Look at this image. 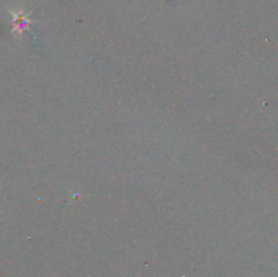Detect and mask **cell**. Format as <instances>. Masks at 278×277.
Returning a JSON list of instances; mask_svg holds the SVG:
<instances>
[{
    "mask_svg": "<svg viewBox=\"0 0 278 277\" xmlns=\"http://www.w3.org/2000/svg\"><path fill=\"white\" fill-rule=\"evenodd\" d=\"M29 26V19L27 17H23L22 14H15L14 15V32L21 36L23 30Z\"/></svg>",
    "mask_w": 278,
    "mask_h": 277,
    "instance_id": "1",
    "label": "cell"
}]
</instances>
